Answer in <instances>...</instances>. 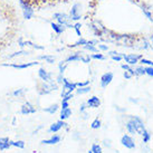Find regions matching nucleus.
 Returning <instances> with one entry per match:
<instances>
[{"label":"nucleus","mask_w":153,"mask_h":153,"mask_svg":"<svg viewBox=\"0 0 153 153\" xmlns=\"http://www.w3.org/2000/svg\"><path fill=\"white\" fill-rule=\"evenodd\" d=\"M19 2V6H20V9H22V17L29 20L31 18H34L35 16V9L33 7V4H30L29 0H18Z\"/></svg>","instance_id":"obj_1"},{"label":"nucleus","mask_w":153,"mask_h":153,"mask_svg":"<svg viewBox=\"0 0 153 153\" xmlns=\"http://www.w3.org/2000/svg\"><path fill=\"white\" fill-rule=\"evenodd\" d=\"M54 19L60 25L65 26L66 28H73V24H71L72 19L71 16L65 13H54Z\"/></svg>","instance_id":"obj_2"},{"label":"nucleus","mask_w":153,"mask_h":153,"mask_svg":"<svg viewBox=\"0 0 153 153\" xmlns=\"http://www.w3.org/2000/svg\"><path fill=\"white\" fill-rule=\"evenodd\" d=\"M57 88H58V85L54 81L51 82V83H45L44 82L43 84H40L38 86V93L40 95H47V94L51 93L53 91H56Z\"/></svg>","instance_id":"obj_3"},{"label":"nucleus","mask_w":153,"mask_h":153,"mask_svg":"<svg viewBox=\"0 0 153 153\" xmlns=\"http://www.w3.org/2000/svg\"><path fill=\"white\" fill-rule=\"evenodd\" d=\"M77 88L76 83H73V82L68 81L67 78H63V92H62V97H64L68 94L73 93V91H75Z\"/></svg>","instance_id":"obj_4"},{"label":"nucleus","mask_w":153,"mask_h":153,"mask_svg":"<svg viewBox=\"0 0 153 153\" xmlns=\"http://www.w3.org/2000/svg\"><path fill=\"white\" fill-rule=\"evenodd\" d=\"M69 16L72 22H78L82 18V4H74L72 9L69 11Z\"/></svg>","instance_id":"obj_5"},{"label":"nucleus","mask_w":153,"mask_h":153,"mask_svg":"<svg viewBox=\"0 0 153 153\" xmlns=\"http://www.w3.org/2000/svg\"><path fill=\"white\" fill-rule=\"evenodd\" d=\"M38 62H30V63H22V64H1V66H6V67H13L16 69H26V68L33 67L35 65H38Z\"/></svg>","instance_id":"obj_6"},{"label":"nucleus","mask_w":153,"mask_h":153,"mask_svg":"<svg viewBox=\"0 0 153 153\" xmlns=\"http://www.w3.org/2000/svg\"><path fill=\"white\" fill-rule=\"evenodd\" d=\"M131 120L133 121V124H134V126H135V131L142 135L143 132L145 131L144 124L142 122V120H141L140 117H137V116H131Z\"/></svg>","instance_id":"obj_7"},{"label":"nucleus","mask_w":153,"mask_h":153,"mask_svg":"<svg viewBox=\"0 0 153 153\" xmlns=\"http://www.w3.org/2000/svg\"><path fill=\"white\" fill-rule=\"evenodd\" d=\"M38 77L43 82H45V83H51V82H53V79H51V77H53L51 73L47 72L45 68H39Z\"/></svg>","instance_id":"obj_8"},{"label":"nucleus","mask_w":153,"mask_h":153,"mask_svg":"<svg viewBox=\"0 0 153 153\" xmlns=\"http://www.w3.org/2000/svg\"><path fill=\"white\" fill-rule=\"evenodd\" d=\"M113 77H114V75H113V73L111 72L103 74L102 77H101V86L103 88H105V87H107V85H110L111 82L113 81Z\"/></svg>","instance_id":"obj_9"},{"label":"nucleus","mask_w":153,"mask_h":153,"mask_svg":"<svg viewBox=\"0 0 153 153\" xmlns=\"http://www.w3.org/2000/svg\"><path fill=\"white\" fill-rule=\"evenodd\" d=\"M20 113H22V115L34 114V113H36V107H35L31 103L27 102L22 106V108H20Z\"/></svg>","instance_id":"obj_10"},{"label":"nucleus","mask_w":153,"mask_h":153,"mask_svg":"<svg viewBox=\"0 0 153 153\" xmlns=\"http://www.w3.org/2000/svg\"><path fill=\"white\" fill-rule=\"evenodd\" d=\"M121 143L128 148V149H134L135 148V143H134V140L132 139L130 135H123L122 139H121Z\"/></svg>","instance_id":"obj_11"},{"label":"nucleus","mask_w":153,"mask_h":153,"mask_svg":"<svg viewBox=\"0 0 153 153\" xmlns=\"http://www.w3.org/2000/svg\"><path fill=\"white\" fill-rule=\"evenodd\" d=\"M141 58H142L141 55H134V54L123 55V59L125 60L128 65H135L136 63H139V59H141Z\"/></svg>","instance_id":"obj_12"},{"label":"nucleus","mask_w":153,"mask_h":153,"mask_svg":"<svg viewBox=\"0 0 153 153\" xmlns=\"http://www.w3.org/2000/svg\"><path fill=\"white\" fill-rule=\"evenodd\" d=\"M63 126H66V123H65L64 121L59 120L58 122H56V123H53V124H51V128H49V130H48V131L51 132V133H56V132L59 131V130L62 128H63Z\"/></svg>","instance_id":"obj_13"},{"label":"nucleus","mask_w":153,"mask_h":153,"mask_svg":"<svg viewBox=\"0 0 153 153\" xmlns=\"http://www.w3.org/2000/svg\"><path fill=\"white\" fill-rule=\"evenodd\" d=\"M51 29L54 30L57 35L64 34V31L66 30V27L63 25H60V24H58V22H51Z\"/></svg>","instance_id":"obj_14"},{"label":"nucleus","mask_w":153,"mask_h":153,"mask_svg":"<svg viewBox=\"0 0 153 153\" xmlns=\"http://www.w3.org/2000/svg\"><path fill=\"white\" fill-rule=\"evenodd\" d=\"M101 105V100L97 97V96H92L91 98H88L87 101V106L88 107H93V108H96Z\"/></svg>","instance_id":"obj_15"},{"label":"nucleus","mask_w":153,"mask_h":153,"mask_svg":"<svg viewBox=\"0 0 153 153\" xmlns=\"http://www.w3.org/2000/svg\"><path fill=\"white\" fill-rule=\"evenodd\" d=\"M142 11H143V13H144V16L148 19H149L150 22H153V13H152V9L150 8L149 6H146V4H142Z\"/></svg>","instance_id":"obj_16"},{"label":"nucleus","mask_w":153,"mask_h":153,"mask_svg":"<svg viewBox=\"0 0 153 153\" xmlns=\"http://www.w3.org/2000/svg\"><path fill=\"white\" fill-rule=\"evenodd\" d=\"M11 146L10 144V140L8 137H0V150L4 151V150H8Z\"/></svg>","instance_id":"obj_17"},{"label":"nucleus","mask_w":153,"mask_h":153,"mask_svg":"<svg viewBox=\"0 0 153 153\" xmlns=\"http://www.w3.org/2000/svg\"><path fill=\"white\" fill-rule=\"evenodd\" d=\"M59 141H60L59 135H53L51 139H48V140H43L42 141V143H43V144L53 145V144H57V143H59Z\"/></svg>","instance_id":"obj_18"},{"label":"nucleus","mask_w":153,"mask_h":153,"mask_svg":"<svg viewBox=\"0 0 153 153\" xmlns=\"http://www.w3.org/2000/svg\"><path fill=\"white\" fill-rule=\"evenodd\" d=\"M82 54H83V53H75V54H73V55L68 56L67 58H66V62H67V63H71V62H81Z\"/></svg>","instance_id":"obj_19"},{"label":"nucleus","mask_w":153,"mask_h":153,"mask_svg":"<svg viewBox=\"0 0 153 153\" xmlns=\"http://www.w3.org/2000/svg\"><path fill=\"white\" fill-rule=\"evenodd\" d=\"M71 115H72V110L68 107V108H64V110H62L59 117H60L62 121H65V120H67Z\"/></svg>","instance_id":"obj_20"},{"label":"nucleus","mask_w":153,"mask_h":153,"mask_svg":"<svg viewBox=\"0 0 153 153\" xmlns=\"http://www.w3.org/2000/svg\"><path fill=\"white\" fill-rule=\"evenodd\" d=\"M39 59H44L46 63H48V64H54L55 63V56L53 55H42L38 57Z\"/></svg>","instance_id":"obj_21"},{"label":"nucleus","mask_w":153,"mask_h":153,"mask_svg":"<svg viewBox=\"0 0 153 153\" xmlns=\"http://www.w3.org/2000/svg\"><path fill=\"white\" fill-rule=\"evenodd\" d=\"M76 91V93L78 95H84V94H87L91 92V86H83V87H78V88L75 89Z\"/></svg>","instance_id":"obj_22"},{"label":"nucleus","mask_w":153,"mask_h":153,"mask_svg":"<svg viewBox=\"0 0 153 153\" xmlns=\"http://www.w3.org/2000/svg\"><path fill=\"white\" fill-rule=\"evenodd\" d=\"M44 112H46L48 114H55L56 112L58 111V104H54V105H51L49 107H46L44 108Z\"/></svg>","instance_id":"obj_23"},{"label":"nucleus","mask_w":153,"mask_h":153,"mask_svg":"<svg viewBox=\"0 0 153 153\" xmlns=\"http://www.w3.org/2000/svg\"><path fill=\"white\" fill-rule=\"evenodd\" d=\"M29 55V51H25V49H22V51H16V53H13L11 55L8 56V58H15V57H19V56H27Z\"/></svg>","instance_id":"obj_24"},{"label":"nucleus","mask_w":153,"mask_h":153,"mask_svg":"<svg viewBox=\"0 0 153 153\" xmlns=\"http://www.w3.org/2000/svg\"><path fill=\"white\" fill-rule=\"evenodd\" d=\"M11 146H16L18 149H24L25 148V142L24 141H11L10 140Z\"/></svg>","instance_id":"obj_25"},{"label":"nucleus","mask_w":153,"mask_h":153,"mask_svg":"<svg viewBox=\"0 0 153 153\" xmlns=\"http://www.w3.org/2000/svg\"><path fill=\"white\" fill-rule=\"evenodd\" d=\"M126 128H128V133H131V134H134L135 133V126H134V124H133V121L130 119L128 123H126Z\"/></svg>","instance_id":"obj_26"},{"label":"nucleus","mask_w":153,"mask_h":153,"mask_svg":"<svg viewBox=\"0 0 153 153\" xmlns=\"http://www.w3.org/2000/svg\"><path fill=\"white\" fill-rule=\"evenodd\" d=\"M81 27H82V24L81 22H77L76 24H74V25H73V29L75 30V33H76V35L78 36V37H82Z\"/></svg>","instance_id":"obj_27"},{"label":"nucleus","mask_w":153,"mask_h":153,"mask_svg":"<svg viewBox=\"0 0 153 153\" xmlns=\"http://www.w3.org/2000/svg\"><path fill=\"white\" fill-rule=\"evenodd\" d=\"M25 93H26V88H19L13 91V96H15V97H22L25 95Z\"/></svg>","instance_id":"obj_28"},{"label":"nucleus","mask_w":153,"mask_h":153,"mask_svg":"<svg viewBox=\"0 0 153 153\" xmlns=\"http://www.w3.org/2000/svg\"><path fill=\"white\" fill-rule=\"evenodd\" d=\"M83 47H84V49H86V51H92V53H98L97 47L95 46V45H91V44L87 43Z\"/></svg>","instance_id":"obj_29"},{"label":"nucleus","mask_w":153,"mask_h":153,"mask_svg":"<svg viewBox=\"0 0 153 153\" xmlns=\"http://www.w3.org/2000/svg\"><path fill=\"white\" fill-rule=\"evenodd\" d=\"M67 62L66 60H62L59 64H58V69H59V74H64V72H65V69H66V67H67Z\"/></svg>","instance_id":"obj_30"},{"label":"nucleus","mask_w":153,"mask_h":153,"mask_svg":"<svg viewBox=\"0 0 153 153\" xmlns=\"http://www.w3.org/2000/svg\"><path fill=\"white\" fill-rule=\"evenodd\" d=\"M87 39L85 38H83V37H79V39L77 40L76 43L74 44V45H72V47H77V46H84V45H86L87 44Z\"/></svg>","instance_id":"obj_31"},{"label":"nucleus","mask_w":153,"mask_h":153,"mask_svg":"<svg viewBox=\"0 0 153 153\" xmlns=\"http://www.w3.org/2000/svg\"><path fill=\"white\" fill-rule=\"evenodd\" d=\"M134 75H135V72H134V69H132V68H130V69H128V71H125V72H124V77H125L126 79L132 78Z\"/></svg>","instance_id":"obj_32"},{"label":"nucleus","mask_w":153,"mask_h":153,"mask_svg":"<svg viewBox=\"0 0 153 153\" xmlns=\"http://www.w3.org/2000/svg\"><path fill=\"white\" fill-rule=\"evenodd\" d=\"M91 58H92V59L104 60L105 59V56L103 55V54H100V53H95V54H92V55H91Z\"/></svg>","instance_id":"obj_33"},{"label":"nucleus","mask_w":153,"mask_h":153,"mask_svg":"<svg viewBox=\"0 0 153 153\" xmlns=\"http://www.w3.org/2000/svg\"><path fill=\"white\" fill-rule=\"evenodd\" d=\"M91 128H94V130H97V128H101V121L98 119H95L92 122V124H91Z\"/></svg>","instance_id":"obj_34"},{"label":"nucleus","mask_w":153,"mask_h":153,"mask_svg":"<svg viewBox=\"0 0 153 153\" xmlns=\"http://www.w3.org/2000/svg\"><path fill=\"white\" fill-rule=\"evenodd\" d=\"M92 152L93 153H103L102 152V148L100 144H93L92 145Z\"/></svg>","instance_id":"obj_35"},{"label":"nucleus","mask_w":153,"mask_h":153,"mask_svg":"<svg viewBox=\"0 0 153 153\" xmlns=\"http://www.w3.org/2000/svg\"><path fill=\"white\" fill-rule=\"evenodd\" d=\"M134 72H135V75H137V76H140V75H145V69H144V67H142V66L135 68Z\"/></svg>","instance_id":"obj_36"},{"label":"nucleus","mask_w":153,"mask_h":153,"mask_svg":"<svg viewBox=\"0 0 153 153\" xmlns=\"http://www.w3.org/2000/svg\"><path fill=\"white\" fill-rule=\"evenodd\" d=\"M142 135H143V142H144V143H148V142L150 141V139H151V135H150V133L146 131V130H145V131L143 132V134H142Z\"/></svg>","instance_id":"obj_37"},{"label":"nucleus","mask_w":153,"mask_h":153,"mask_svg":"<svg viewBox=\"0 0 153 153\" xmlns=\"http://www.w3.org/2000/svg\"><path fill=\"white\" fill-rule=\"evenodd\" d=\"M91 56L89 55H84V54H82V58H81V62L83 63H85V64H88L89 62H91Z\"/></svg>","instance_id":"obj_38"},{"label":"nucleus","mask_w":153,"mask_h":153,"mask_svg":"<svg viewBox=\"0 0 153 153\" xmlns=\"http://www.w3.org/2000/svg\"><path fill=\"white\" fill-rule=\"evenodd\" d=\"M97 49L102 51H108V46L104 44H97Z\"/></svg>","instance_id":"obj_39"},{"label":"nucleus","mask_w":153,"mask_h":153,"mask_svg":"<svg viewBox=\"0 0 153 153\" xmlns=\"http://www.w3.org/2000/svg\"><path fill=\"white\" fill-rule=\"evenodd\" d=\"M111 57H112V59L114 60V62H121V60L123 59V55H121L120 53L114 56H111Z\"/></svg>","instance_id":"obj_40"},{"label":"nucleus","mask_w":153,"mask_h":153,"mask_svg":"<svg viewBox=\"0 0 153 153\" xmlns=\"http://www.w3.org/2000/svg\"><path fill=\"white\" fill-rule=\"evenodd\" d=\"M144 69H145V74H148L149 76H153V67L152 66L144 67Z\"/></svg>","instance_id":"obj_41"},{"label":"nucleus","mask_w":153,"mask_h":153,"mask_svg":"<svg viewBox=\"0 0 153 153\" xmlns=\"http://www.w3.org/2000/svg\"><path fill=\"white\" fill-rule=\"evenodd\" d=\"M18 46L20 47L22 49H24V47H26L25 46V39L22 38V37H19V38H18Z\"/></svg>","instance_id":"obj_42"},{"label":"nucleus","mask_w":153,"mask_h":153,"mask_svg":"<svg viewBox=\"0 0 153 153\" xmlns=\"http://www.w3.org/2000/svg\"><path fill=\"white\" fill-rule=\"evenodd\" d=\"M141 63L144 65H148V66H152L153 67V62H151V60L149 59H145V58H141Z\"/></svg>","instance_id":"obj_43"},{"label":"nucleus","mask_w":153,"mask_h":153,"mask_svg":"<svg viewBox=\"0 0 153 153\" xmlns=\"http://www.w3.org/2000/svg\"><path fill=\"white\" fill-rule=\"evenodd\" d=\"M89 84V81L86 82H79V83H76L77 87H83V86H87Z\"/></svg>","instance_id":"obj_44"},{"label":"nucleus","mask_w":153,"mask_h":153,"mask_svg":"<svg viewBox=\"0 0 153 153\" xmlns=\"http://www.w3.org/2000/svg\"><path fill=\"white\" fill-rule=\"evenodd\" d=\"M68 107H69V103L67 101H62V110L68 108Z\"/></svg>","instance_id":"obj_45"},{"label":"nucleus","mask_w":153,"mask_h":153,"mask_svg":"<svg viewBox=\"0 0 153 153\" xmlns=\"http://www.w3.org/2000/svg\"><path fill=\"white\" fill-rule=\"evenodd\" d=\"M71 98H73V93H71V94H68V95H66V96H64L63 97V101H69Z\"/></svg>","instance_id":"obj_46"},{"label":"nucleus","mask_w":153,"mask_h":153,"mask_svg":"<svg viewBox=\"0 0 153 153\" xmlns=\"http://www.w3.org/2000/svg\"><path fill=\"white\" fill-rule=\"evenodd\" d=\"M63 78H64V77H63V75H62V74H59V75L57 76V83H58V84H59V83H63Z\"/></svg>","instance_id":"obj_47"},{"label":"nucleus","mask_w":153,"mask_h":153,"mask_svg":"<svg viewBox=\"0 0 153 153\" xmlns=\"http://www.w3.org/2000/svg\"><path fill=\"white\" fill-rule=\"evenodd\" d=\"M121 67L123 68L124 71H128V69H130V68H131L128 64H123V65H121Z\"/></svg>","instance_id":"obj_48"},{"label":"nucleus","mask_w":153,"mask_h":153,"mask_svg":"<svg viewBox=\"0 0 153 153\" xmlns=\"http://www.w3.org/2000/svg\"><path fill=\"white\" fill-rule=\"evenodd\" d=\"M85 110H86V104H82V106H81V113H84L85 112Z\"/></svg>","instance_id":"obj_49"}]
</instances>
